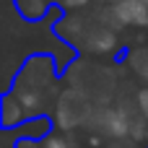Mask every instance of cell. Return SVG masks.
<instances>
[{
	"label": "cell",
	"instance_id": "cell-1",
	"mask_svg": "<svg viewBox=\"0 0 148 148\" xmlns=\"http://www.w3.org/2000/svg\"><path fill=\"white\" fill-rule=\"evenodd\" d=\"M133 65H135V70H138L140 75L148 78V49H140V52L133 55Z\"/></svg>",
	"mask_w": 148,
	"mask_h": 148
},
{
	"label": "cell",
	"instance_id": "cell-2",
	"mask_svg": "<svg viewBox=\"0 0 148 148\" xmlns=\"http://www.w3.org/2000/svg\"><path fill=\"white\" fill-rule=\"evenodd\" d=\"M138 104H140V109H143V114H146V120H148V91L138 94Z\"/></svg>",
	"mask_w": 148,
	"mask_h": 148
}]
</instances>
